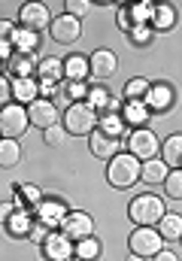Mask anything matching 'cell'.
<instances>
[{"label":"cell","mask_w":182,"mask_h":261,"mask_svg":"<svg viewBox=\"0 0 182 261\" xmlns=\"http://www.w3.org/2000/svg\"><path fill=\"white\" fill-rule=\"evenodd\" d=\"M140 164L131 152H119L110 164H107V182L116 189V192H124V189H134L140 182Z\"/></svg>","instance_id":"cell-2"},{"label":"cell","mask_w":182,"mask_h":261,"mask_svg":"<svg viewBox=\"0 0 182 261\" xmlns=\"http://www.w3.org/2000/svg\"><path fill=\"white\" fill-rule=\"evenodd\" d=\"M46 234H49V228H46L43 222H34V228H31V237H28V240H34V243L40 246V243L46 240Z\"/></svg>","instance_id":"cell-40"},{"label":"cell","mask_w":182,"mask_h":261,"mask_svg":"<svg viewBox=\"0 0 182 261\" xmlns=\"http://www.w3.org/2000/svg\"><path fill=\"white\" fill-rule=\"evenodd\" d=\"M21 155H24V149H21V140H0V167L3 170H9V167H15V164H21Z\"/></svg>","instance_id":"cell-28"},{"label":"cell","mask_w":182,"mask_h":261,"mask_svg":"<svg viewBox=\"0 0 182 261\" xmlns=\"http://www.w3.org/2000/svg\"><path fill=\"white\" fill-rule=\"evenodd\" d=\"M127 249H131V255L155 258L164 249V237L158 234V228H134V234L127 237Z\"/></svg>","instance_id":"cell-5"},{"label":"cell","mask_w":182,"mask_h":261,"mask_svg":"<svg viewBox=\"0 0 182 261\" xmlns=\"http://www.w3.org/2000/svg\"><path fill=\"white\" fill-rule=\"evenodd\" d=\"M179 243H182V237H179Z\"/></svg>","instance_id":"cell-49"},{"label":"cell","mask_w":182,"mask_h":261,"mask_svg":"<svg viewBox=\"0 0 182 261\" xmlns=\"http://www.w3.org/2000/svg\"><path fill=\"white\" fill-rule=\"evenodd\" d=\"M9 103H12V79H6L0 73V110L9 107Z\"/></svg>","instance_id":"cell-39"},{"label":"cell","mask_w":182,"mask_h":261,"mask_svg":"<svg viewBox=\"0 0 182 261\" xmlns=\"http://www.w3.org/2000/svg\"><path fill=\"white\" fill-rule=\"evenodd\" d=\"M12 213H15V203L12 200H0V225H6Z\"/></svg>","instance_id":"cell-43"},{"label":"cell","mask_w":182,"mask_h":261,"mask_svg":"<svg viewBox=\"0 0 182 261\" xmlns=\"http://www.w3.org/2000/svg\"><path fill=\"white\" fill-rule=\"evenodd\" d=\"M127 261H143L140 255H127Z\"/></svg>","instance_id":"cell-46"},{"label":"cell","mask_w":182,"mask_h":261,"mask_svg":"<svg viewBox=\"0 0 182 261\" xmlns=\"http://www.w3.org/2000/svg\"><path fill=\"white\" fill-rule=\"evenodd\" d=\"M127 40H131V46L143 49V46H149V43L155 40V31H152L149 24H134V28L127 31Z\"/></svg>","instance_id":"cell-34"},{"label":"cell","mask_w":182,"mask_h":261,"mask_svg":"<svg viewBox=\"0 0 182 261\" xmlns=\"http://www.w3.org/2000/svg\"><path fill=\"white\" fill-rule=\"evenodd\" d=\"M58 231L67 240H73V243H79V240H85V237H94V216L85 213V210H70L67 219L61 222Z\"/></svg>","instance_id":"cell-7"},{"label":"cell","mask_w":182,"mask_h":261,"mask_svg":"<svg viewBox=\"0 0 182 261\" xmlns=\"http://www.w3.org/2000/svg\"><path fill=\"white\" fill-rule=\"evenodd\" d=\"M28 119H31L34 128L46 130V128H52V125H58L61 122V113H58V107H55V100L37 97V100L28 107Z\"/></svg>","instance_id":"cell-13"},{"label":"cell","mask_w":182,"mask_h":261,"mask_svg":"<svg viewBox=\"0 0 182 261\" xmlns=\"http://www.w3.org/2000/svg\"><path fill=\"white\" fill-rule=\"evenodd\" d=\"M97 130L100 134H107V137H113V140H121L124 137V119H121V110L119 113H107V116H97Z\"/></svg>","instance_id":"cell-29"},{"label":"cell","mask_w":182,"mask_h":261,"mask_svg":"<svg viewBox=\"0 0 182 261\" xmlns=\"http://www.w3.org/2000/svg\"><path fill=\"white\" fill-rule=\"evenodd\" d=\"M18 24H21V28H31V31L40 34L43 28L52 24V12H49L46 3H37V0L21 3V6H18Z\"/></svg>","instance_id":"cell-11"},{"label":"cell","mask_w":182,"mask_h":261,"mask_svg":"<svg viewBox=\"0 0 182 261\" xmlns=\"http://www.w3.org/2000/svg\"><path fill=\"white\" fill-rule=\"evenodd\" d=\"M167 213L164 200L158 195H137L131 203H127V219L137 225V228H155L161 222V216Z\"/></svg>","instance_id":"cell-1"},{"label":"cell","mask_w":182,"mask_h":261,"mask_svg":"<svg viewBox=\"0 0 182 261\" xmlns=\"http://www.w3.org/2000/svg\"><path fill=\"white\" fill-rule=\"evenodd\" d=\"M34 222H37V216H34L31 210H15L3 228H6V234H9L12 240H28V237H31Z\"/></svg>","instance_id":"cell-17"},{"label":"cell","mask_w":182,"mask_h":261,"mask_svg":"<svg viewBox=\"0 0 182 261\" xmlns=\"http://www.w3.org/2000/svg\"><path fill=\"white\" fill-rule=\"evenodd\" d=\"M28 128H31L28 107H21V103H9V107L0 110V137H6V140H21Z\"/></svg>","instance_id":"cell-6"},{"label":"cell","mask_w":182,"mask_h":261,"mask_svg":"<svg viewBox=\"0 0 182 261\" xmlns=\"http://www.w3.org/2000/svg\"><path fill=\"white\" fill-rule=\"evenodd\" d=\"M143 103L149 107V113H170V110L176 107V88H173L170 82L158 79V82H152V85H149V91H146Z\"/></svg>","instance_id":"cell-9"},{"label":"cell","mask_w":182,"mask_h":261,"mask_svg":"<svg viewBox=\"0 0 182 261\" xmlns=\"http://www.w3.org/2000/svg\"><path fill=\"white\" fill-rule=\"evenodd\" d=\"M161 161L167 167H182V134H170L161 140Z\"/></svg>","instance_id":"cell-27"},{"label":"cell","mask_w":182,"mask_h":261,"mask_svg":"<svg viewBox=\"0 0 182 261\" xmlns=\"http://www.w3.org/2000/svg\"><path fill=\"white\" fill-rule=\"evenodd\" d=\"M167 173H170V167H167L161 158H152V161H143V164H140V179H143L146 186H164Z\"/></svg>","instance_id":"cell-26"},{"label":"cell","mask_w":182,"mask_h":261,"mask_svg":"<svg viewBox=\"0 0 182 261\" xmlns=\"http://www.w3.org/2000/svg\"><path fill=\"white\" fill-rule=\"evenodd\" d=\"M176 21H179V15H176V6H173V3H155L152 21H149V28H152L155 34H170V31L176 28Z\"/></svg>","instance_id":"cell-16"},{"label":"cell","mask_w":182,"mask_h":261,"mask_svg":"<svg viewBox=\"0 0 182 261\" xmlns=\"http://www.w3.org/2000/svg\"><path fill=\"white\" fill-rule=\"evenodd\" d=\"M88 91H91L88 82H61V97L67 100V107L70 103H85Z\"/></svg>","instance_id":"cell-31"},{"label":"cell","mask_w":182,"mask_h":261,"mask_svg":"<svg viewBox=\"0 0 182 261\" xmlns=\"http://www.w3.org/2000/svg\"><path fill=\"white\" fill-rule=\"evenodd\" d=\"M37 79H40V82H55V85H61V82H64V58L46 55V58L37 64Z\"/></svg>","instance_id":"cell-25"},{"label":"cell","mask_w":182,"mask_h":261,"mask_svg":"<svg viewBox=\"0 0 182 261\" xmlns=\"http://www.w3.org/2000/svg\"><path fill=\"white\" fill-rule=\"evenodd\" d=\"M12 31H15V24H12L9 18H0V43H9Z\"/></svg>","instance_id":"cell-44"},{"label":"cell","mask_w":182,"mask_h":261,"mask_svg":"<svg viewBox=\"0 0 182 261\" xmlns=\"http://www.w3.org/2000/svg\"><path fill=\"white\" fill-rule=\"evenodd\" d=\"M37 82H40V79H37ZM55 94H61V85H55V82H40V97L52 100Z\"/></svg>","instance_id":"cell-41"},{"label":"cell","mask_w":182,"mask_h":261,"mask_svg":"<svg viewBox=\"0 0 182 261\" xmlns=\"http://www.w3.org/2000/svg\"><path fill=\"white\" fill-rule=\"evenodd\" d=\"M73 249L76 243L67 240L61 231H49L46 240L40 243V252H43V261H70L73 258Z\"/></svg>","instance_id":"cell-12"},{"label":"cell","mask_w":182,"mask_h":261,"mask_svg":"<svg viewBox=\"0 0 182 261\" xmlns=\"http://www.w3.org/2000/svg\"><path fill=\"white\" fill-rule=\"evenodd\" d=\"M9 43H12V49H15L18 55H37V49H40V34H37V31H31V28L15 24V31H12V37H9Z\"/></svg>","instance_id":"cell-21"},{"label":"cell","mask_w":182,"mask_h":261,"mask_svg":"<svg viewBox=\"0 0 182 261\" xmlns=\"http://www.w3.org/2000/svg\"><path fill=\"white\" fill-rule=\"evenodd\" d=\"M37 97H40V82H37V76H31V79H12V103L31 107Z\"/></svg>","instance_id":"cell-23"},{"label":"cell","mask_w":182,"mask_h":261,"mask_svg":"<svg viewBox=\"0 0 182 261\" xmlns=\"http://www.w3.org/2000/svg\"><path fill=\"white\" fill-rule=\"evenodd\" d=\"M61 125L67 130V137H91L97 130V113L88 103H70Z\"/></svg>","instance_id":"cell-3"},{"label":"cell","mask_w":182,"mask_h":261,"mask_svg":"<svg viewBox=\"0 0 182 261\" xmlns=\"http://www.w3.org/2000/svg\"><path fill=\"white\" fill-rule=\"evenodd\" d=\"M149 79H143V76H134V79H127V85H124V100H143L146 97V91H149Z\"/></svg>","instance_id":"cell-35"},{"label":"cell","mask_w":182,"mask_h":261,"mask_svg":"<svg viewBox=\"0 0 182 261\" xmlns=\"http://www.w3.org/2000/svg\"><path fill=\"white\" fill-rule=\"evenodd\" d=\"M88 149H91L94 158H100V161H113V158L119 155V149H121V140H113V137L94 130L91 140H88Z\"/></svg>","instance_id":"cell-19"},{"label":"cell","mask_w":182,"mask_h":261,"mask_svg":"<svg viewBox=\"0 0 182 261\" xmlns=\"http://www.w3.org/2000/svg\"><path fill=\"white\" fill-rule=\"evenodd\" d=\"M0 140H3V137H0Z\"/></svg>","instance_id":"cell-50"},{"label":"cell","mask_w":182,"mask_h":261,"mask_svg":"<svg viewBox=\"0 0 182 261\" xmlns=\"http://www.w3.org/2000/svg\"><path fill=\"white\" fill-rule=\"evenodd\" d=\"M88 67H91V76H94V79L107 82V79L116 76V70H119V55H116L113 49H94V52L88 55Z\"/></svg>","instance_id":"cell-14"},{"label":"cell","mask_w":182,"mask_h":261,"mask_svg":"<svg viewBox=\"0 0 182 261\" xmlns=\"http://www.w3.org/2000/svg\"><path fill=\"white\" fill-rule=\"evenodd\" d=\"M155 228H158V234L164 237V243H167V240H179V237H182V216H179V213H170V210H167Z\"/></svg>","instance_id":"cell-30"},{"label":"cell","mask_w":182,"mask_h":261,"mask_svg":"<svg viewBox=\"0 0 182 261\" xmlns=\"http://www.w3.org/2000/svg\"><path fill=\"white\" fill-rule=\"evenodd\" d=\"M67 200L64 197H55V195H43V200L37 203V210H34V216H37V222H43L49 231H58L61 222L67 219Z\"/></svg>","instance_id":"cell-8"},{"label":"cell","mask_w":182,"mask_h":261,"mask_svg":"<svg viewBox=\"0 0 182 261\" xmlns=\"http://www.w3.org/2000/svg\"><path fill=\"white\" fill-rule=\"evenodd\" d=\"M164 195L173 197V200H182V167H170V173L164 179Z\"/></svg>","instance_id":"cell-36"},{"label":"cell","mask_w":182,"mask_h":261,"mask_svg":"<svg viewBox=\"0 0 182 261\" xmlns=\"http://www.w3.org/2000/svg\"><path fill=\"white\" fill-rule=\"evenodd\" d=\"M121 119L131 130H137V128H149L152 113H149V107L143 100H124L121 103Z\"/></svg>","instance_id":"cell-18"},{"label":"cell","mask_w":182,"mask_h":261,"mask_svg":"<svg viewBox=\"0 0 182 261\" xmlns=\"http://www.w3.org/2000/svg\"><path fill=\"white\" fill-rule=\"evenodd\" d=\"M152 9H155V3H152V0L127 3V12H131V28H134V24H149V21H152Z\"/></svg>","instance_id":"cell-33"},{"label":"cell","mask_w":182,"mask_h":261,"mask_svg":"<svg viewBox=\"0 0 182 261\" xmlns=\"http://www.w3.org/2000/svg\"><path fill=\"white\" fill-rule=\"evenodd\" d=\"M91 76V67H88V55H67L64 58V82H88Z\"/></svg>","instance_id":"cell-22"},{"label":"cell","mask_w":182,"mask_h":261,"mask_svg":"<svg viewBox=\"0 0 182 261\" xmlns=\"http://www.w3.org/2000/svg\"><path fill=\"white\" fill-rule=\"evenodd\" d=\"M127 152L137 158V161H152V158H161V140L152 128H137L127 134Z\"/></svg>","instance_id":"cell-4"},{"label":"cell","mask_w":182,"mask_h":261,"mask_svg":"<svg viewBox=\"0 0 182 261\" xmlns=\"http://www.w3.org/2000/svg\"><path fill=\"white\" fill-rule=\"evenodd\" d=\"M64 140H67V130H64V125H61V122L43 130V143H46V146H61Z\"/></svg>","instance_id":"cell-37"},{"label":"cell","mask_w":182,"mask_h":261,"mask_svg":"<svg viewBox=\"0 0 182 261\" xmlns=\"http://www.w3.org/2000/svg\"><path fill=\"white\" fill-rule=\"evenodd\" d=\"M155 261H179V255H176L173 249H161V252L155 255Z\"/></svg>","instance_id":"cell-45"},{"label":"cell","mask_w":182,"mask_h":261,"mask_svg":"<svg viewBox=\"0 0 182 261\" xmlns=\"http://www.w3.org/2000/svg\"><path fill=\"white\" fill-rule=\"evenodd\" d=\"M70 261H79V258H76V255H73V258H70Z\"/></svg>","instance_id":"cell-47"},{"label":"cell","mask_w":182,"mask_h":261,"mask_svg":"<svg viewBox=\"0 0 182 261\" xmlns=\"http://www.w3.org/2000/svg\"><path fill=\"white\" fill-rule=\"evenodd\" d=\"M88 9H91V3H88V0H67V3H64V12H67V15H73V18H82Z\"/></svg>","instance_id":"cell-38"},{"label":"cell","mask_w":182,"mask_h":261,"mask_svg":"<svg viewBox=\"0 0 182 261\" xmlns=\"http://www.w3.org/2000/svg\"><path fill=\"white\" fill-rule=\"evenodd\" d=\"M15 189V195H12V203H15V210H37V203L43 200V189L40 186H34V182H15L12 186Z\"/></svg>","instance_id":"cell-20"},{"label":"cell","mask_w":182,"mask_h":261,"mask_svg":"<svg viewBox=\"0 0 182 261\" xmlns=\"http://www.w3.org/2000/svg\"><path fill=\"white\" fill-rule=\"evenodd\" d=\"M100 252H103V246H100L97 237H85V240H79L76 249H73V255H76L79 261H97Z\"/></svg>","instance_id":"cell-32"},{"label":"cell","mask_w":182,"mask_h":261,"mask_svg":"<svg viewBox=\"0 0 182 261\" xmlns=\"http://www.w3.org/2000/svg\"><path fill=\"white\" fill-rule=\"evenodd\" d=\"M119 28L127 34L131 31V12H127V3H119Z\"/></svg>","instance_id":"cell-42"},{"label":"cell","mask_w":182,"mask_h":261,"mask_svg":"<svg viewBox=\"0 0 182 261\" xmlns=\"http://www.w3.org/2000/svg\"><path fill=\"white\" fill-rule=\"evenodd\" d=\"M37 64H40L37 55H18V52H15V55L9 58L6 70H9L12 79H31V76H37Z\"/></svg>","instance_id":"cell-24"},{"label":"cell","mask_w":182,"mask_h":261,"mask_svg":"<svg viewBox=\"0 0 182 261\" xmlns=\"http://www.w3.org/2000/svg\"><path fill=\"white\" fill-rule=\"evenodd\" d=\"M0 70H3V64H0Z\"/></svg>","instance_id":"cell-48"},{"label":"cell","mask_w":182,"mask_h":261,"mask_svg":"<svg viewBox=\"0 0 182 261\" xmlns=\"http://www.w3.org/2000/svg\"><path fill=\"white\" fill-rule=\"evenodd\" d=\"M49 37H52L55 43H61V46H70V43H76V40L82 37V18H73V15H67V12L52 15Z\"/></svg>","instance_id":"cell-10"},{"label":"cell","mask_w":182,"mask_h":261,"mask_svg":"<svg viewBox=\"0 0 182 261\" xmlns=\"http://www.w3.org/2000/svg\"><path fill=\"white\" fill-rule=\"evenodd\" d=\"M85 103L97 113V116H107V113H119L121 110V100L107 88V85H91V91H88V97H85Z\"/></svg>","instance_id":"cell-15"}]
</instances>
